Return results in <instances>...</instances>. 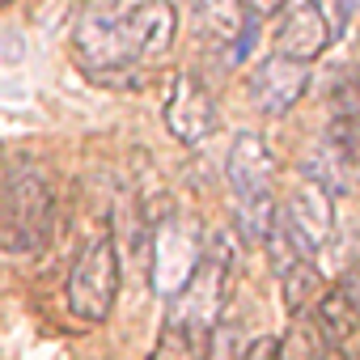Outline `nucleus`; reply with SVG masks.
Returning <instances> with one entry per match:
<instances>
[{"label":"nucleus","mask_w":360,"mask_h":360,"mask_svg":"<svg viewBox=\"0 0 360 360\" xmlns=\"http://www.w3.org/2000/svg\"><path fill=\"white\" fill-rule=\"evenodd\" d=\"M225 301H229V255L225 246H212L204 250L187 288L169 297V309L148 360H208Z\"/></svg>","instance_id":"f257e3e1"},{"label":"nucleus","mask_w":360,"mask_h":360,"mask_svg":"<svg viewBox=\"0 0 360 360\" xmlns=\"http://www.w3.org/2000/svg\"><path fill=\"white\" fill-rule=\"evenodd\" d=\"M56 229V191L34 161H18L0 178V250L39 255Z\"/></svg>","instance_id":"f03ea898"},{"label":"nucleus","mask_w":360,"mask_h":360,"mask_svg":"<svg viewBox=\"0 0 360 360\" xmlns=\"http://www.w3.org/2000/svg\"><path fill=\"white\" fill-rule=\"evenodd\" d=\"M225 178L229 191L238 200V221L242 233L250 242H267L271 221H276V200H271V183H276V161L271 148L259 131H238L225 157Z\"/></svg>","instance_id":"7ed1b4c3"},{"label":"nucleus","mask_w":360,"mask_h":360,"mask_svg":"<svg viewBox=\"0 0 360 360\" xmlns=\"http://www.w3.org/2000/svg\"><path fill=\"white\" fill-rule=\"evenodd\" d=\"M119 297V250L110 238H94L68 267V309L81 322H106Z\"/></svg>","instance_id":"20e7f679"},{"label":"nucleus","mask_w":360,"mask_h":360,"mask_svg":"<svg viewBox=\"0 0 360 360\" xmlns=\"http://www.w3.org/2000/svg\"><path fill=\"white\" fill-rule=\"evenodd\" d=\"M204 259V238H200V225L187 221V217H165L157 221L153 229V263H148V280H153V292L157 297H174L183 292L187 280L195 276Z\"/></svg>","instance_id":"39448f33"},{"label":"nucleus","mask_w":360,"mask_h":360,"mask_svg":"<svg viewBox=\"0 0 360 360\" xmlns=\"http://www.w3.org/2000/svg\"><path fill=\"white\" fill-rule=\"evenodd\" d=\"M280 221H284L288 238L297 242V250L314 259V255L335 238V195L318 183L314 174H305L301 183L292 187V195L284 200Z\"/></svg>","instance_id":"423d86ee"},{"label":"nucleus","mask_w":360,"mask_h":360,"mask_svg":"<svg viewBox=\"0 0 360 360\" xmlns=\"http://www.w3.org/2000/svg\"><path fill=\"white\" fill-rule=\"evenodd\" d=\"M115 22H119V39L131 64L165 56L178 34V13L169 0H136V5L115 13Z\"/></svg>","instance_id":"0eeeda50"},{"label":"nucleus","mask_w":360,"mask_h":360,"mask_svg":"<svg viewBox=\"0 0 360 360\" xmlns=\"http://www.w3.org/2000/svg\"><path fill=\"white\" fill-rule=\"evenodd\" d=\"M161 119H165V131L178 144H204L217 131V102H212V94L200 77L178 72L169 94H165Z\"/></svg>","instance_id":"6e6552de"},{"label":"nucleus","mask_w":360,"mask_h":360,"mask_svg":"<svg viewBox=\"0 0 360 360\" xmlns=\"http://www.w3.org/2000/svg\"><path fill=\"white\" fill-rule=\"evenodd\" d=\"M276 18H280L276 22V56L314 64L330 47V39H335V26L322 13L318 0H288Z\"/></svg>","instance_id":"1a4fd4ad"},{"label":"nucleus","mask_w":360,"mask_h":360,"mask_svg":"<svg viewBox=\"0 0 360 360\" xmlns=\"http://www.w3.org/2000/svg\"><path fill=\"white\" fill-rule=\"evenodd\" d=\"M309 89V64L288 56H267L250 72V102L263 115H288Z\"/></svg>","instance_id":"9d476101"},{"label":"nucleus","mask_w":360,"mask_h":360,"mask_svg":"<svg viewBox=\"0 0 360 360\" xmlns=\"http://www.w3.org/2000/svg\"><path fill=\"white\" fill-rule=\"evenodd\" d=\"M187 13H191V26H195L200 39H208L217 47H229L233 56H242L255 39L242 0H187Z\"/></svg>","instance_id":"9b49d317"},{"label":"nucleus","mask_w":360,"mask_h":360,"mask_svg":"<svg viewBox=\"0 0 360 360\" xmlns=\"http://www.w3.org/2000/svg\"><path fill=\"white\" fill-rule=\"evenodd\" d=\"M314 322H318L330 352H339L347 360H360V305L339 284L322 292V301L314 305Z\"/></svg>","instance_id":"f8f14e48"},{"label":"nucleus","mask_w":360,"mask_h":360,"mask_svg":"<svg viewBox=\"0 0 360 360\" xmlns=\"http://www.w3.org/2000/svg\"><path fill=\"white\" fill-rule=\"evenodd\" d=\"M280 292H284V309L301 318V314H314V305L326 292V280L314 267V259H292L288 267H280Z\"/></svg>","instance_id":"ddd939ff"},{"label":"nucleus","mask_w":360,"mask_h":360,"mask_svg":"<svg viewBox=\"0 0 360 360\" xmlns=\"http://www.w3.org/2000/svg\"><path fill=\"white\" fill-rule=\"evenodd\" d=\"M330 347L314 322V314H301L288 322V330L276 339V360H326Z\"/></svg>","instance_id":"4468645a"},{"label":"nucleus","mask_w":360,"mask_h":360,"mask_svg":"<svg viewBox=\"0 0 360 360\" xmlns=\"http://www.w3.org/2000/svg\"><path fill=\"white\" fill-rule=\"evenodd\" d=\"M330 110L335 119H360V77H339L330 85Z\"/></svg>","instance_id":"2eb2a0df"},{"label":"nucleus","mask_w":360,"mask_h":360,"mask_svg":"<svg viewBox=\"0 0 360 360\" xmlns=\"http://www.w3.org/2000/svg\"><path fill=\"white\" fill-rule=\"evenodd\" d=\"M284 5H288V0H242V9H246L250 18H276Z\"/></svg>","instance_id":"dca6fc26"},{"label":"nucleus","mask_w":360,"mask_h":360,"mask_svg":"<svg viewBox=\"0 0 360 360\" xmlns=\"http://www.w3.org/2000/svg\"><path fill=\"white\" fill-rule=\"evenodd\" d=\"M238 360H276V339H255L246 343V352Z\"/></svg>","instance_id":"f3484780"},{"label":"nucleus","mask_w":360,"mask_h":360,"mask_svg":"<svg viewBox=\"0 0 360 360\" xmlns=\"http://www.w3.org/2000/svg\"><path fill=\"white\" fill-rule=\"evenodd\" d=\"M5 5H13V0H0V9H5Z\"/></svg>","instance_id":"a211bd4d"}]
</instances>
